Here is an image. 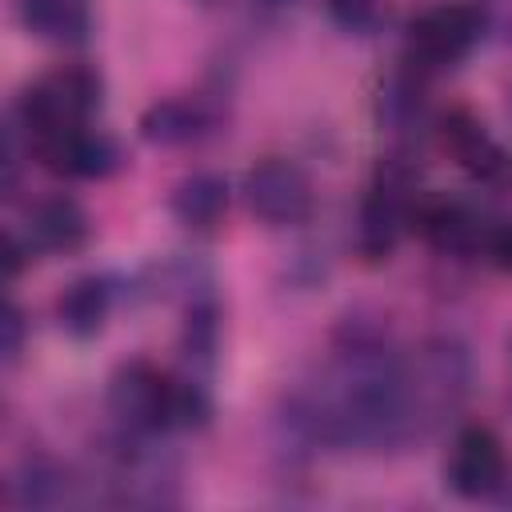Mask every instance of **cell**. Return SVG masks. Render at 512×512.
Wrapping results in <instances>:
<instances>
[{
    "mask_svg": "<svg viewBox=\"0 0 512 512\" xmlns=\"http://www.w3.org/2000/svg\"><path fill=\"white\" fill-rule=\"evenodd\" d=\"M480 32H484V12L472 0L432 4L408 24V36H404L408 64L420 72L452 68L476 48Z\"/></svg>",
    "mask_w": 512,
    "mask_h": 512,
    "instance_id": "277c9868",
    "label": "cell"
},
{
    "mask_svg": "<svg viewBox=\"0 0 512 512\" xmlns=\"http://www.w3.org/2000/svg\"><path fill=\"white\" fill-rule=\"evenodd\" d=\"M172 216L192 232H212L228 212V184L216 172H192L184 176L168 196Z\"/></svg>",
    "mask_w": 512,
    "mask_h": 512,
    "instance_id": "7c38bea8",
    "label": "cell"
},
{
    "mask_svg": "<svg viewBox=\"0 0 512 512\" xmlns=\"http://www.w3.org/2000/svg\"><path fill=\"white\" fill-rule=\"evenodd\" d=\"M324 4H328V16L344 32H368L380 12V0H324Z\"/></svg>",
    "mask_w": 512,
    "mask_h": 512,
    "instance_id": "2e32d148",
    "label": "cell"
},
{
    "mask_svg": "<svg viewBox=\"0 0 512 512\" xmlns=\"http://www.w3.org/2000/svg\"><path fill=\"white\" fill-rule=\"evenodd\" d=\"M0 328H4V364H16L20 352H24V328H28V324H24V312H20L16 304H8Z\"/></svg>",
    "mask_w": 512,
    "mask_h": 512,
    "instance_id": "e0dca14e",
    "label": "cell"
},
{
    "mask_svg": "<svg viewBox=\"0 0 512 512\" xmlns=\"http://www.w3.org/2000/svg\"><path fill=\"white\" fill-rule=\"evenodd\" d=\"M416 212V176L404 160H380L356 220V248L368 264H380L400 244Z\"/></svg>",
    "mask_w": 512,
    "mask_h": 512,
    "instance_id": "3957f363",
    "label": "cell"
},
{
    "mask_svg": "<svg viewBox=\"0 0 512 512\" xmlns=\"http://www.w3.org/2000/svg\"><path fill=\"white\" fill-rule=\"evenodd\" d=\"M412 228L444 256H476L484 252V240H488V220L464 200H448V196L416 200Z\"/></svg>",
    "mask_w": 512,
    "mask_h": 512,
    "instance_id": "9c48e42d",
    "label": "cell"
},
{
    "mask_svg": "<svg viewBox=\"0 0 512 512\" xmlns=\"http://www.w3.org/2000/svg\"><path fill=\"white\" fill-rule=\"evenodd\" d=\"M108 308H112V284L104 276H80L72 280L60 300H56V324L76 336V340H88L104 328L108 320Z\"/></svg>",
    "mask_w": 512,
    "mask_h": 512,
    "instance_id": "4fadbf2b",
    "label": "cell"
},
{
    "mask_svg": "<svg viewBox=\"0 0 512 512\" xmlns=\"http://www.w3.org/2000/svg\"><path fill=\"white\" fill-rule=\"evenodd\" d=\"M508 480V452L504 440L484 428V424H468L460 428V436L452 440V452L444 460V484L460 496V500H484L492 496L500 484Z\"/></svg>",
    "mask_w": 512,
    "mask_h": 512,
    "instance_id": "8992f818",
    "label": "cell"
},
{
    "mask_svg": "<svg viewBox=\"0 0 512 512\" xmlns=\"http://www.w3.org/2000/svg\"><path fill=\"white\" fill-rule=\"evenodd\" d=\"M100 76L84 64H64L40 76L36 84L24 88L16 116L28 128V144L44 136H60L72 128H84L92 112L100 108Z\"/></svg>",
    "mask_w": 512,
    "mask_h": 512,
    "instance_id": "7a4b0ae2",
    "label": "cell"
},
{
    "mask_svg": "<svg viewBox=\"0 0 512 512\" xmlns=\"http://www.w3.org/2000/svg\"><path fill=\"white\" fill-rule=\"evenodd\" d=\"M436 140L456 160V168H464L480 184H500L512 176V156L468 108H448L436 124Z\"/></svg>",
    "mask_w": 512,
    "mask_h": 512,
    "instance_id": "52a82bcc",
    "label": "cell"
},
{
    "mask_svg": "<svg viewBox=\"0 0 512 512\" xmlns=\"http://www.w3.org/2000/svg\"><path fill=\"white\" fill-rule=\"evenodd\" d=\"M24 244L36 256H72L84 248L88 240V212L72 200V196H44L28 208V224H24Z\"/></svg>",
    "mask_w": 512,
    "mask_h": 512,
    "instance_id": "30bf717a",
    "label": "cell"
},
{
    "mask_svg": "<svg viewBox=\"0 0 512 512\" xmlns=\"http://www.w3.org/2000/svg\"><path fill=\"white\" fill-rule=\"evenodd\" d=\"M508 112H512V104H508Z\"/></svg>",
    "mask_w": 512,
    "mask_h": 512,
    "instance_id": "d6986e66",
    "label": "cell"
},
{
    "mask_svg": "<svg viewBox=\"0 0 512 512\" xmlns=\"http://www.w3.org/2000/svg\"><path fill=\"white\" fill-rule=\"evenodd\" d=\"M20 20L44 44H84L92 32V0H20Z\"/></svg>",
    "mask_w": 512,
    "mask_h": 512,
    "instance_id": "8fae6325",
    "label": "cell"
},
{
    "mask_svg": "<svg viewBox=\"0 0 512 512\" xmlns=\"http://www.w3.org/2000/svg\"><path fill=\"white\" fill-rule=\"evenodd\" d=\"M204 132H208V112L196 100H156L140 116V136L160 148L196 144Z\"/></svg>",
    "mask_w": 512,
    "mask_h": 512,
    "instance_id": "5bb4252c",
    "label": "cell"
},
{
    "mask_svg": "<svg viewBox=\"0 0 512 512\" xmlns=\"http://www.w3.org/2000/svg\"><path fill=\"white\" fill-rule=\"evenodd\" d=\"M12 488H24V496H16L20 504H56V500H68V476L52 460H24V468L12 480Z\"/></svg>",
    "mask_w": 512,
    "mask_h": 512,
    "instance_id": "9a60e30c",
    "label": "cell"
},
{
    "mask_svg": "<svg viewBox=\"0 0 512 512\" xmlns=\"http://www.w3.org/2000/svg\"><path fill=\"white\" fill-rule=\"evenodd\" d=\"M108 412L116 416L120 432L140 440L172 428H200L212 416L204 384L160 372L148 360H128L116 368L108 384Z\"/></svg>",
    "mask_w": 512,
    "mask_h": 512,
    "instance_id": "6da1fadb",
    "label": "cell"
},
{
    "mask_svg": "<svg viewBox=\"0 0 512 512\" xmlns=\"http://www.w3.org/2000/svg\"><path fill=\"white\" fill-rule=\"evenodd\" d=\"M260 4H288V0H260Z\"/></svg>",
    "mask_w": 512,
    "mask_h": 512,
    "instance_id": "ac0fdd59",
    "label": "cell"
},
{
    "mask_svg": "<svg viewBox=\"0 0 512 512\" xmlns=\"http://www.w3.org/2000/svg\"><path fill=\"white\" fill-rule=\"evenodd\" d=\"M244 204L248 212L268 228H292L304 224L316 208V192L308 172L296 160L264 156L244 172Z\"/></svg>",
    "mask_w": 512,
    "mask_h": 512,
    "instance_id": "5b68a950",
    "label": "cell"
},
{
    "mask_svg": "<svg viewBox=\"0 0 512 512\" xmlns=\"http://www.w3.org/2000/svg\"><path fill=\"white\" fill-rule=\"evenodd\" d=\"M32 152L36 160L56 172V176H68V180H104L120 168V148L112 136L96 132V128H72V132H60V136H44V140H32Z\"/></svg>",
    "mask_w": 512,
    "mask_h": 512,
    "instance_id": "ba28073f",
    "label": "cell"
}]
</instances>
